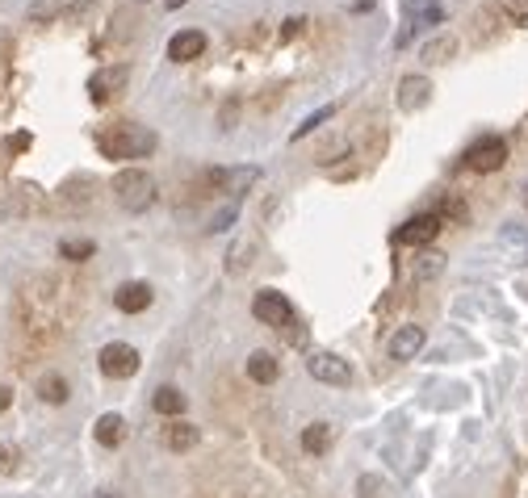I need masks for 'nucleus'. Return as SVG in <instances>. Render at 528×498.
I'll return each mask as SVG.
<instances>
[{
  "label": "nucleus",
  "mask_w": 528,
  "mask_h": 498,
  "mask_svg": "<svg viewBox=\"0 0 528 498\" xmlns=\"http://www.w3.org/2000/svg\"><path fill=\"white\" fill-rule=\"evenodd\" d=\"M97 151L105 159H143L155 151V135L147 126L135 122H113L105 130H97Z\"/></svg>",
  "instance_id": "nucleus-1"
},
{
  "label": "nucleus",
  "mask_w": 528,
  "mask_h": 498,
  "mask_svg": "<svg viewBox=\"0 0 528 498\" xmlns=\"http://www.w3.org/2000/svg\"><path fill=\"white\" fill-rule=\"evenodd\" d=\"M113 197H118V206H122V209L143 214V209L155 206L160 184H155V176H152V172H143V167H122V172L113 176Z\"/></svg>",
  "instance_id": "nucleus-2"
},
{
  "label": "nucleus",
  "mask_w": 528,
  "mask_h": 498,
  "mask_svg": "<svg viewBox=\"0 0 528 498\" xmlns=\"http://www.w3.org/2000/svg\"><path fill=\"white\" fill-rule=\"evenodd\" d=\"M252 314L264 322V327H273V331H290L293 327V302L285 298V293H277V290H260L256 293V302H252Z\"/></svg>",
  "instance_id": "nucleus-3"
},
{
  "label": "nucleus",
  "mask_w": 528,
  "mask_h": 498,
  "mask_svg": "<svg viewBox=\"0 0 528 498\" xmlns=\"http://www.w3.org/2000/svg\"><path fill=\"white\" fill-rule=\"evenodd\" d=\"M503 164H507V143L499 135H483L466 151V167H474V172H499Z\"/></svg>",
  "instance_id": "nucleus-4"
},
{
  "label": "nucleus",
  "mask_w": 528,
  "mask_h": 498,
  "mask_svg": "<svg viewBox=\"0 0 528 498\" xmlns=\"http://www.w3.org/2000/svg\"><path fill=\"white\" fill-rule=\"evenodd\" d=\"M97 364H101V373L105 377L126 381V377L139 373V352H135L130 344H105L101 347V356H97Z\"/></svg>",
  "instance_id": "nucleus-5"
},
{
  "label": "nucleus",
  "mask_w": 528,
  "mask_h": 498,
  "mask_svg": "<svg viewBox=\"0 0 528 498\" xmlns=\"http://www.w3.org/2000/svg\"><path fill=\"white\" fill-rule=\"evenodd\" d=\"M441 231H445V222H441V214L432 209V214H416L411 222H403L394 239H399L403 248H432V239L441 235Z\"/></svg>",
  "instance_id": "nucleus-6"
},
{
  "label": "nucleus",
  "mask_w": 528,
  "mask_h": 498,
  "mask_svg": "<svg viewBox=\"0 0 528 498\" xmlns=\"http://www.w3.org/2000/svg\"><path fill=\"white\" fill-rule=\"evenodd\" d=\"M306 369L323 386H352V364L344 356H335V352H315V356L306 360Z\"/></svg>",
  "instance_id": "nucleus-7"
},
{
  "label": "nucleus",
  "mask_w": 528,
  "mask_h": 498,
  "mask_svg": "<svg viewBox=\"0 0 528 498\" xmlns=\"http://www.w3.org/2000/svg\"><path fill=\"white\" fill-rule=\"evenodd\" d=\"M126 80H130V68H126V63L97 68L93 71V80H88V97H93V105H110V101L126 88Z\"/></svg>",
  "instance_id": "nucleus-8"
},
{
  "label": "nucleus",
  "mask_w": 528,
  "mask_h": 498,
  "mask_svg": "<svg viewBox=\"0 0 528 498\" xmlns=\"http://www.w3.org/2000/svg\"><path fill=\"white\" fill-rule=\"evenodd\" d=\"M152 285L147 281H126V285H118V293H113V306L122 310V314H143L147 306H152Z\"/></svg>",
  "instance_id": "nucleus-9"
},
{
  "label": "nucleus",
  "mask_w": 528,
  "mask_h": 498,
  "mask_svg": "<svg viewBox=\"0 0 528 498\" xmlns=\"http://www.w3.org/2000/svg\"><path fill=\"white\" fill-rule=\"evenodd\" d=\"M428 101H432V80L428 76H403V80H399V110L416 113V110H424Z\"/></svg>",
  "instance_id": "nucleus-10"
},
{
  "label": "nucleus",
  "mask_w": 528,
  "mask_h": 498,
  "mask_svg": "<svg viewBox=\"0 0 528 498\" xmlns=\"http://www.w3.org/2000/svg\"><path fill=\"white\" fill-rule=\"evenodd\" d=\"M97 197V180L93 176H71L63 189H59V206L63 209H88Z\"/></svg>",
  "instance_id": "nucleus-11"
},
{
  "label": "nucleus",
  "mask_w": 528,
  "mask_h": 498,
  "mask_svg": "<svg viewBox=\"0 0 528 498\" xmlns=\"http://www.w3.org/2000/svg\"><path fill=\"white\" fill-rule=\"evenodd\" d=\"M202 51H206V34L202 29H181V34H172V42H168V59L172 63H194Z\"/></svg>",
  "instance_id": "nucleus-12"
},
{
  "label": "nucleus",
  "mask_w": 528,
  "mask_h": 498,
  "mask_svg": "<svg viewBox=\"0 0 528 498\" xmlns=\"http://www.w3.org/2000/svg\"><path fill=\"white\" fill-rule=\"evenodd\" d=\"M424 339H428V335H424V327H399V331L390 335V356L394 360H416L419 352H424Z\"/></svg>",
  "instance_id": "nucleus-13"
},
{
  "label": "nucleus",
  "mask_w": 528,
  "mask_h": 498,
  "mask_svg": "<svg viewBox=\"0 0 528 498\" xmlns=\"http://www.w3.org/2000/svg\"><path fill=\"white\" fill-rule=\"evenodd\" d=\"M277 373H281V364H277L273 352H252V356H248V377L256 381V386H273Z\"/></svg>",
  "instance_id": "nucleus-14"
},
{
  "label": "nucleus",
  "mask_w": 528,
  "mask_h": 498,
  "mask_svg": "<svg viewBox=\"0 0 528 498\" xmlns=\"http://www.w3.org/2000/svg\"><path fill=\"white\" fill-rule=\"evenodd\" d=\"M403 9L411 21H424V26H436V21H445V9H441V0H403Z\"/></svg>",
  "instance_id": "nucleus-15"
},
{
  "label": "nucleus",
  "mask_w": 528,
  "mask_h": 498,
  "mask_svg": "<svg viewBox=\"0 0 528 498\" xmlns=\"http://www.w3.org/2000/svg\"><path fill=\"white\" fill-rule=\"evenodd\" d=\"M152 406L160 411V415H181L185 406H189V398H185L177 386H160L155 389V398H152Z\"/></svg>",
  "instance_id": "nucleus-16"
},
{
  "label": "nucleus",
  "mask_w": 528,
  "mask_h": 498,
  "mask_svg": "<svg viewBox=\"0 0 528 498\" xmlns=\"http://www.w3.org/2000/svg\"><path fill=\"white\" fill-rule=\"evenodd\" d=\"M458 55V38L453 34H436V38L424 46V63H449Z\"/></svg>",
  "instance_id": "nucleus-17"
},
{
  "label": "nucleus",
  "mask_w": 528,
  "mask_h": 498,
  "mask_svg": "<svg viewBox=\"0 0 528 498\" xmlns=\"http://www.w3.org/2000/svg\"><path fill=\"white\" fill-rule=\"evenodd\" d=\"M164 444L172 453H189L197 444V428L194 423H172V428H164Z\"/></svg>",
  "instance_id": "nucleus-18"
},
{
  "label": "nucleus",
  "mask_w": 528,
  "mask_h": 498,
  "mask_svg": "<svg viewBox=\"0 0 528 498\" xmlns=\"http://www.w3.org/2000/svg\"><path fill=\"white\" fill-rule=\"evenodd\" d=\"M126 436V419L122 415H101L97 419V444H105V448H118Z\"/></svg>",
  "instance_id": "nucleus-19"
},
{
  "label": "nucleus",
  "mask_w": 528,
  "mask_h": 498,
  "mask_svg": "<svg viewBox=\"0 0 528 498\" xmlns=\"http://www.w3.org/2000/svg\"><path fill=\"white\" fill-rule=\"evenodd\" d=\"M327 444H332V428H327V423H310V428L302 431V448L310 453V457L327 453Z\"/></svg>",
  "instance_id": "nucleus-20"
},
{
  "label": "nucleus",
  "mask_w": 528,
  "mask_h": 498,
  "mask_svg": "<svg viewBox=\"0 0 528 498\" xmlns=\"http://www.w3.org/2000/svg\"><path fill=\"white\" fill-rule=\"evenodd\" d=\"M42 206V189L38 184H17L13 201L4 206V214H21V209H38Z\"/></svg>",
  "instance_id": "nucleus-21"
},
{
  "label": "nucleus",
  "mask_w": 528,
  "mask_h": 498,
  "mask_svg": "<svg viewBox=\"0 0 528 498\" xmlns=\"http://www.w3.org/2000/svg\"><path fill=\"white\" fill-rule=\"evenodd\" d=\"M38 394H42V402H51V406H63L68 402V381L59 373H46L38 381Z\"/></svg>",
  "instance_id": "nucleus-22"
},
{
  "label": "nucleus",
  "mask_w": 528,
  "mask_h": 498,
  "mask_svg": "<svg viewBox=\"0 0 528 498\" xmlns=\"http://www.w3.org/2000/svg\"><path fill=\"white\" fill-rule=\"evenodd\" d=\"M445 268V256L436 248H428V251H419V260H416V281H432L436 273Z\"/></svg>",
  "instance_id": "nucleus-23"
},
{
  "label": "nucleus",
  "mask_w": 528,
  "mask_h": 498,
  "mask_svg": "<svg viewBox=\"0 0 528 498\" xmlns=\"http://www.w3.org/2000/svg\"><path fill=\"white\" fill-rule=\"evenodd\" d=\"M68 13V0H34L29 4V21H55Z\"/></svg>",
  "instance_id": "nucleus-24"
},
{
  "label": "nucleus",
  "mask_w": 528,
  "mask_h": 498,
  "mask_svg": "<svg viewBox=\"0 0 528 498\" xmlns=\"http://www.w3.org/2000/svg\"><path fill=\"white\" fill-rule=\"evenodd\" d=\"M256 180H260V167H235V172H231V180H227V193H231V197L248 193Z\"/></svg>",
  "instance_id": "nucleus-25"
},
{
  "label": "nucleus",
  "mask_w": 528,
  "mask_h": 498,
  "mask_svg": "<svg viewBox=\"0 0 528 498\" xmlns=\"http://www.w3.org/2000/svg\"><path fill=\"white\" fill-rule=\"evenodd\" d=\"M93 251H97L93 239H63V243H59V256H63V260H88Z\"/></svg>",
  "instance_id": "nucleus-26"
},
{
  "label": "nucleus",
  "mask_w": 528,
  "mask_h": 498,
  "mask_svg": "<svg viewBox=\"0 0 528 498\" xmlns=\"http://www.w3.org/2000/svg\"><path fill=\"white\" fill-rule=\"evenodd\" d=\"M348 147H352L348 139H327V143H319V151H315V159H319V164L327 167V164H335V159H344V155H348Z\"/></svg>",
  "instance_id": "nucleus-27"
},
{
  "label": "nucleus",
  "mask_w": 528,
  "mask_h": 498,
  "mask_svg": "<svg viewBox=\"0 0 528 498\" xmlns=\"http://www.w3.org/2000/svg\"><path fill=\"white\" fill-rule=\"evenodd\" d=\"M436 214H441V222H458V226L470 218V209H466V201H461V197H445Z\"/></svg>",
  "instance_id": "nucleus-28"
},
{
  "label": "nucleus",
  "mask_w": 528,
  "mask_h": 498,
  "mask_svg": "<svg viewBox=\"0 0 528 498\" xmlns=\"http://www.w3.org/2000/svg\"><path fill=\"white\" fill-rule=\"evenodd\" d=\"M332 105H323V110H315V113H310V118H306V122L302 126H298V130H293V143H298V139H302V135H310V130H315V126H323V122H332Z\"/></svg>",
  "instance_id": "nucleus-29"
},
{
  "label": "nucleus",
  "mask_w": 528,
  "mask_h": 498,
  "mask_svg": "<svg viewBox=\"0 0 528 498\" xmlns=\"http://www.w3.org/2000/svg\"><path fill=\"white\" fill-rule=\"evenodd\" d=\"M499 9H503L507 21H516V26H524V21H528V0H503Z\"/></svg>",
  "instance_id": "nucleus-30"
},
{
  "label": "nucleus",
  "mask_w": 528,
  "mask_h": 498,
  "mask_svg": "<svg viewBox=\"0 0 528 498\" xmlns=\"http://www.w3.org/2000/svg\"><path fill=\"white\" fill-rule=\"evenodd\" d=\"M29 147H34V139H29L26 130H17V135L4 139V151H9V155H21V151H29Z\"/></svg>",
  "instance_id": "nucleus-31"
},
{
  "label": "nucleus",
  "mask_w": 528,
  "mask_h": 498,
  "mask_svg": "<svg viewBox=\"0 0 528 498\" xmlns=\"http://www.w3.org/2000/svg\"><path fill=\"white\" fill-rule=\"evenodd\" d=\"M302 29H306V17H290V21H281V42H293Z\"/></svg>",
  "instance_id": "nucleus-32"
},
{
  "label": "nucleus",
  "mask_w": 528,
  "mask_h": 498,
  "mask_svg": "<svg viewBox=\"0 0 528 498\" xmlns=\"http://www.w3.org/2000/svg\"><path fill=\"white\" fill-rule=\"evenodd\" d=\"M377 490H382V478H361V482H357V494L361 498H382Z\"/></svg>",
  "instance_id": "nucleus-33"
},
{
  "label": "nucleus",
  "mask_w": 528,
  "mask_h": 498,
  "mask_svg": "<svg viewBox=\"0 0 528 498\" xmlns=\"http://www.w3.org/2000/svg\"><path fill=\"white\" fill-rule=\"evenodd\" d=\"M9 55H13V46L0 42V93H4V84H9Z\"/></svg>",
  "instance_id": "nucleus-34"
},
{
  "label": "nucleus",
  "mask_w": 528,
  "mask_h": 498,
  "mask_svg": "<svg viewBox=\"0 0 528 498\" xmlns=\"http://www.w3.org/2000/svg\"><path fill=\"white\" fill-rule=\"evenodd\" d=\"M231 222H235V206H231V209H223V214H214V218H210V226H206V231H227Z\"/></svg>",
  "instance_id": "nucleus-35"
},
{
  "label": "nucleus",
  "mask_w": 528,
  "mask_h": 498,
  "mask_svg": "<svg viewBox=\"0 0 528 498\" xmlns=\"http://www.w3.org/2000/svg\"><path fill=\"white\" fill-rule=\"evenodd\" d=\"M13 465H17V453L9 444H0V473H13Z\"/></svg>",
  "instance_id": "nucleus-36"
},
{
  "label": "nucleus",
  "mask_w": 528,
  "mask_h": 498,
  "mask_svg": "<svg viewBox=\"0 0 528 498\" xmlns=\"http://www.w3.org/2000/svg\"><path fill=\"white\" fill-rule=\"evenodd\" d=\"M9 402H13V394H9V389L0 386V415H4V411H9Z\"/></svg>",
  "instance_id": "nucleus-37"
},
{
  "label": "nucleus",
  "mask_w": 528,
  "mask_h": 498,
  "mask_svg": "<svg viewBox=\"0 0 528 498\" xmlns=\"http://www.w3.org/2000/svg\"><path fill=\"white\" fill-rule=\"evenodd\" d=\"M105 498H118V494H105Z\"/></svg>",
  "instance_id": "nucleus-38"
}]
</instances>
